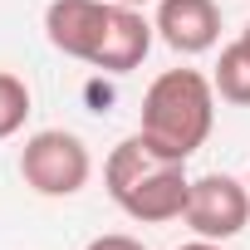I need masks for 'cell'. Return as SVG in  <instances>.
<instances>
[{"instance_id": "obj_1", "label": "cell", "mask_w": 250, "mask_h": 250, "mask_svg": "<svg viewBox=\"0 0 250 250\" xmlns=\"http://www.w3.org/2000/svg\"><path fill=\"white\" fill-rule=\"evenodd\" d=\"M103 187L113 196V206L138 221V226H167V221H182L187 211V196H191V177H187V162L157 152L143 133L123 138L108 162H103Z\"/></svg>"}, {"instance_id": "obj_2", "label": "cell", "mask_w": 250, "mask_h": 250, "mask_svg": "<svg viewBox=\"0 0 250 250\" xmlns=\"http://www.w3.org/2000/svg\"><path fill=\"white\" fill-rule=\"evenodd\" d=\"M211 128H216V83L201 69H167L147 83L138 133L157 152L187 162L196 147H206Z\"/></svg>"}, {"instance_id": "obj_3", "label": "cell", "mask_w": 250, "mask_h": 250, "mask_svg": "<svg viewBox=\"0 0 250 250\" xmlns=\"http://www.w3.org/2000/svg\"><path fill=\"white\" fill-rule=\"evenodd\" d=\"M20 177L35 196H49V201H64V196H79L93 177V152L79 133L69 128H40L25 138L20 147Z\"/></svg>"}, {"instance_id": "obj_4", "label": "cell", "mask_w": 250, "mask_h": 250, "mask_svg": "<svg viewBox=\"0 0 250 250\" xmlns=\"http://www.w3.org/2000/svg\"><path fill=\"white\" fill-rule=\"evenodd\" d=\"M182 221L201 240H235L250 226V187L240 177H230V172L191 177V196H187Z\"/></svg>"}, {"instance_id": "obj_5", "label": "cell", "mask_w": 250, "mask_h": 250, "mask_svg": "<svg viewBox=\"0 0 250 250\" xmlns=\"http://www.w3.org/2000/svg\"><path fill=\"white\" fill-rule=\"evenodd\" d=\"M103 25H108V0H49L44 5V40L79 64H93Z\"/></svg>"}, {"instance_id": "obj_6", "label": "cell", "mask_w": 250, "mask_h": 250, "mask_svg": "<svg viewBox=\"0 0 250 250\" xmlns=\"http://www.w3.org/2000/svg\"><path fill=\"white\" fill-rule=\"evenodd\" d=\"M152 30L172 54L191 59L221 44V10H216V0H157Z\"/></svg>"}, {"instance_id": "obj_7", "label": "cell", "mask_w": 250, "mask_h": 250, "mask_svg": "<svg viewBox=\"0 0 250 250\" xmlns=\"http://www.w3.org/2000/svg\"><path fill=\"white\" fill-rule=\"evenodd\" d=\"M152 40H157V30H152V20H143V10L113 5V0H108V25H103L93 69H98V74H133V69L147 59Z\"/></svg>"}, {"instance_id": "obj_8", "label": "cell", "mask_w": 250, "mask_h": 250, "mask_svg": "<svg viewBox=\"0 0 250 250\" xmlns=\"http://www.w3.org/2000/svg\"><path fill=\"white\" fill-rule=\"evenodd\" d=\"M211 83H216V98H226V103H235V108H250V40H245V35L221 49Z\"/></svg>"}, {"instance_id": "obj_9", "label": "cell", "mask_w": 250, "mask_h": 250, "mask_svg": "<svg viewBox=\"0 0 250 250\" xmlns=\"http://www.w3.org/2000/svg\"><path fill=\"white\" fill-rule=\"evenodd\" d=\"M35 113V98H30V83L10 69H0V143L15 138L25 128V118Z\"/></svg>"}, {"instance_id": "obj_10", "label": "cell", "mask_w": 250, "mask_h": 250, "mask_svg": "<svg viewBox=\"0 0 250 250\" xmlns=\"http://www.w3.org/2000/svg\"><path fill=\"white\" fill-rule=\"evenodd\" d=\"M83 250H147V245L133 240V235H123V230H113V235H93Z\"/></svg>"}, {"instance_id": "obj_11", "label": "cell", "mask_w": 250, "mask_h": 250, "mask_svg": "<svg viewBox=\"0 0 250 250\" xmlns=\"http://www.w3.org/2000/svg\"><path fill=\"white\" fill-rule=\"evenodd\" d=\"M177 250H226V240H201V235H196V240H187V245H177Z\"/></svg>"}, {"instance_id": "obj_12", "label": "cell", "mask_w": 250, "mask_h": 250, "mask_svg": "<svg viewBox=\"0 0 250 250\" xmlns=\"http://www.w3.org/2000/svg\"><path fill=\"white\" fill-rule=\"evenodd\" d=\"M113 5H133V10H143V5H147V0H113Z\"/></svg>"}, {"instance_id": "obj_13", "label": "cell", "mask_w": 250, "mask_h": 250, "mask_svg": "<svg viewBox=\"0 0 250 250\" xmlns=\"http://www.w3.org/2000/svg\"><path fill=\"white\" fill-rule=\"evenodd\" d=\"M240 35H245V40H250V20H245V30H240Z\"/></svg>"}, {"instance_id": "obj_14", "label": "cell", "mask_w": 250, "mask_h": 250, "mask_svg": "<svg viewBox=\"0 0 250 250\" xmlns=\"http://www.w3.org/2000/svg\"><path fill=\"white\" fill-rule=\"evenodd\" d=\"M245 187H250V177H245Z\"/></svg>"}]
</instances>
